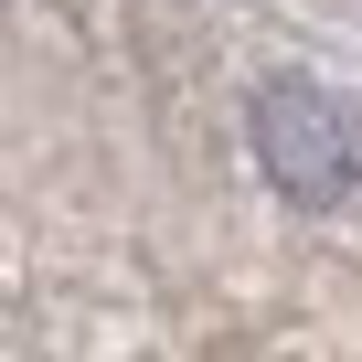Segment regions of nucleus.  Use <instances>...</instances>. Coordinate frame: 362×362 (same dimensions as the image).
Returning <instances> with one entry per match:
<instances>
[{
  "label": "nucleus",
  "mask_w": 362,
  "mask_h": 362,
  "mask_svg": "<svg viewBox=\"0 0 362 362\" xmlns=\"http://www.w3.org/2000/svg\"><path fill=\"white\" fill-rule=\"evenodd\" d=\"M256 160H267L277 192H298V203H341L351 181H362V128L341 117L330 86L277 75V86L256 96Z\"/></svg>",
  "instance_id": "f257e3e1"
}]
</instances>
